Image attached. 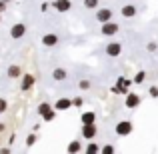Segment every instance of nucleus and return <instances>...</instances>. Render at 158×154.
<instances>
[{
    "label": "nucleus",
    "mask_w": 158,
    "mask_h": 154,
    "mask_svg": "<svg viewBox=\"0 0 158 154\" xmlns=\"http://www.w3.org/2000/svg\"><path fill=\"white\" fill-rule=\"evenodd\" d=\"M98 4H100V0H84V8H88V10H96Z\"/></svg>",
    "instance_id": "obj_20"
},
{
    "label": "nucleus",
    "mask_w": 158,
    "mask_h": 154,
    "mask_svg": "<svg viewBox=\"0 0 158 154\" xmlns=\"http://www.w3.org/2000/svg\"><path fill=\"white\" fill-rule=\"evenodd\" d=\"M144 80H146V72H144V70H138V72H136V76L132 78V82H134V84H142Z\"/></svg>",
    "instance_id": "obj_19"
},
{
    "label": "nucleus",
    "mask_w": 158,
    "mask_h": 154,
    "mask_svg": "<svg viewBox=\"0 0 158 154\" xmlns=\"http://www.w3.org/2000/svg\"><path fill=\"white\" fill-rule=\"evenodd\" d=\"M50 104H48V102H40L38 104V114H42V112H46V110H50Z\"/></svg>",
    "instance_id": "obj_24"
},
{
    "label": "nucleus",
    "mask_w": 158,
    "mask_h": 154,
    "mask_svg": "<svg viewBox=\"0 0 158 154\" xmlns=\"http://www.w3.org/2000/svg\"><path fill=\"white\" fill-rule=\"evenodd\" d=\"M6 6H8V4H6V2H2V0H0V14H2V12L6 10Z\"/></svg>",
    "instance_id": "obj_30"
},
{
    "label": "nucleus",
    "mask_w": 158,
    "mask_h": 154,
    "mask_svg": "<svg viewBox=\"0 0 158 154\" xmlns=\"http://www.w3.org/2000/svg\"><path fill=\"white\" fill-rule=\"evenodd\" d=\"M36 144V134H28L26 136V146H34Z\"/></svg>",
    "instance_id": "obj_26"
},
{
    "label": "nucleus",
    "mask_w": 158,
    "mask_h": 154,
    "mask_svg": "<svg viewBox=\"0 0 158 154\" xmlns=\"http://www.w3.org/2000/svg\"><path fill=\"white\" fill-rule=\"evenodd\" d=\"M80 122H82V124H92V122H96V114H94L92 110H86V112H82V116H80Z\"/></svg>",
    "instance_id": "obj_15"
},
{
    "label": "nucleus",
    "mask_w": 158,
    "mask_h": 154,
    "mask_svg": "<svg viewBox=\"0 0 158 154\" xmlns=\"http://www.w3.org/2000/svg\"><path fill=\"white\" fill-rule=\"evenodd\" d=\"M148 94H150L152 98H158V86H156V84L150 86V88H148Z\"/></svg>",
    "instance_id": "obj_27"
},
{
    "label": "nucleus",
    "mask_w": 158,
    "mask_h": 154,
    "mask_svg": "<svg viewBox=\"0 0 158 154\" xmlns=\"http://www.w3.org/2000/svg\"><path fill=\"white\" fill-rule=\"evenodd\" d=\"M124 104H126V108H136V106H140V94H136V92H126V98H124Z\"/></svg>",
    "instance_id": "obj_8"
},
{
    "label": "nucleus",
    "mask_w": 158,
    "mask_h": 154,
    "mask_svg": "<svg viewBox=\"0 0 158 154\" xmlns=\"http://www.w3.org/2000/svg\"><path fill=\"white\" fill-rule=\"evenodd\" d=\"M6 76H8V78H20V76H22V70H20V66H18V64H12V66H8V70H6Z\"/></svg>",
    "instance_id": "obj_16"
},
{
    "label": "nucleus",
    "mask_w": 158,
    "mask_h": 154,
    "mask_svg": "<svg viewBox=\"0 0 158 154\" xmlns=\"http://www.w3.org/2000/svg\"><path fill=\"white\" fill-rule=\"evenodd\" d=\"M2 2H6V4H8V2H10V0H2Z\"/></svg>",
    "instance_id": "obj_33"
},
{
    "label": "nucleus",
    "mask_w": 158,
    "mask_h": 154,
    "mask_svg": "<svg viewBox=\"0 0 158 154\" xmlns=\"http://www.w3.org/2000/svg\"><path fill=\"white\" fill-rule=\"evenodd\" d=\"M40 116H42V118H44V122H52V120L56 118V110H52V108H50V110L42 112V114H40Z\"/></svg>",
    "instance_id": "obj_18"
},
{
    "label": "nucleus",
    "mask_w": 158,
    "mask_h": 154,
    "mask_svg": "<svg viewBox=\"0 0 158 154\" xmlns=\"http://www.w3.org/2000/svg\"><path fill=\"white\" fill-rule=\"evenodd\" d=\"M6 110H8V100L6 98H0V114H4Z\"/></svg>",
    "instance_id": "obj_25"
},
{
    "label": "nucleus",
    "mask_w": 158,
    "mask_h": 154,
    "mask_svg": "<svg viewBox=\"0 0 158 154\" xmlns=\"http://www.w3.org/2000/svg\"><path fill=\"white\" fill-rule=\"evenodd\" d=\"M100 152H104V154H114V146H112V144H106L104 148H100Z\"/></svg>",
    "instance_id": "obj_28"
},
{
    "label": "nucleus",
    "mask_w": 158,
    "mask_h": 154,
    "mask_svg": "<svg viewBox=\"0 0 158 154\" xmlns=\"http://www.w3.org/2000/svg\"><path fill=\"white\" fill-rule=\"evenodd\" d=\"M112 16H114V12H112V8H96V14H94V18L98 20V22H108V20H112Z\"/></svg>",
    "instance_id": "obj_3"
},
{
    "label": "nucleus",
    "mask_w": 158,
    "mask_h": 154,
    "mask_svg": "<svg viewBox=\"0 0 158 154\" xmlns=\"http://www.w3.org/2000/svg\"><path fill=\"white\" fill-rule=\"evenodd\" d=\"M26 30H28V28H26V24H24V22H16L14 26L10 28V38H12V40L22 38V36L26 34Z\"/></svg>",
    "instance_id": "obj_2"
},
{
    "label": "nucleus",
    "mask_w": 158,
    "mask_h": 154,
    "mask_svg": "<svg viewBox=\"0 0 158 154\" xmlns=\"http://www.w3.org/2000/svg\"><path fill=\"white\" fill-rule=\"evenodd\" d=\"M52 78L56 82H62V80H66V78H68V72H66V68H54L52 70Z\"/></svg>",
    "instance_id": "obj_14"
},
{
    "label": "nucleus",
    "mask_w": 158,
    "mask_h": 154,
    "mask_svg": "<svg viewBox=\"0 0 158 154\" xmlns=\"http://www.w3.org/2000/svg\"><path fill=\"white\" fill-rule=\"evenodd\" d=\"M52 6H54V10H56V12H60V14H66V12L72 8V2H70V0H54Z\"/></svg>",
    "instance_id": "obj_11"
},
{
    "label": "nucleus",
    "mask_w": 158,
    "mask_h": 154,
    "mask_svg": "<svg viewBox=\"0 0 158 154\" xmlns=\"http://www.w3.org/2000/svg\"><path fill=\"white\" fill-rule=\"evenodd\" d=\"M132 128H134V126H132L130 120H120V122L116 124V134H118V136H128L132 132Z\"/></svg>",
    "instance_id": "obj_6"
},
{
    "label": "nucleus",
    "mask_w": 158,
    "mask_h": 154,
    "mask_svg": "<svg viewBox=\"0 0 158 154\" xmlns=\"http://www.w3.org/2000/svg\"><path fill=\"white\" fill-rule=\"evenodd\" d=\"M120 32V24L118 22H112V20H108V22H102L100 26V34L102 36H114Z\"/></svg>",
    "instance_id": "obj_1"
},
{
    "label": "nucleus",
    "mask_w": 158,
    "mask_h": 154,
    "mask_svg": "<svg viewBox=\"0 0 158 154\" xmlns=\"http://www.w3.org/2000/svg\"><path fill=\"white\" fill-rule=\"evenodd\" d=\"M58 44H60V36L54 34V32H48V34H44V36H42V46H46V48H54V46H58Z\"/></svg>",
    "instance_id": "obj_5"
},
{
    "label": "nucleus",
    "mask_w": 158,
    "mask_h": 154,
    "mask_svg": "<svg viewBox=\"0 0 158 154\" xmlns=\"http://www.w3.org/2000/svg\"><path fill=\"white\" fill-rule=\"evenodd\" d=\"M146 50L148 52H156L158 50V42H156V40H148V42H146Z\"/></svg>",
    "instance_id": "obj_22"
},
{
    "label": "nucleus",
    "mask_w": 158,
    "mask_h": 154,
    "mask_svg": "<svg viewBox=\"0 0 158 154\" xmlns=\"http://www.w3.org/2000/svg\"><path fill=\"white\" fill-rule=\"evenodd\" d=\"M104 52H106V56L116 58V56L122 54V44H120V42H108L106 48H104Z\"/></svg>",
    "instance_id": "obj_7"
},
{
    "label": "nucleus",
    "mask_w": 158,
    "mask_h": 154,
    "mask_svg": "<svg viewBox=\"0 0 158 154\" xmlns=\"http://www.w3.org/2000/svg\"><path fill=\"white\" fill-rule=\"evenodd\" d=\"M136 14H138V8L134 4H122V8H120V16L122 18H134Z\"/></svg>",
    "instance_id": "obj_9"
},
{
    "label": "nucleus",
    "mask_w": 158,
    "mask_h": 154,
    "mask_svg": "<svg viewBox=\"0 0 158 154\" xmlns=\"http://www.w3.org/2000/svg\"><path fill=\"white\" fill-rule=\"evenodd\" d=\"M66 150H68V152H82V142H78V140H72V142L66 146Z\"/></svg>",
    "instance_id": "obj_17"
},
{
    "label": "nucleus",
    "mask_w": 158,
    "mask_h": 154,
    "mask_svg": "<svg viewBox=\"0 0 158 154\" xmlns=\"http://www.w3.org/2000/svg\"><path fill=\"white\" fill-rule=\"evenodd\" d=\"M82 102H84V100H82V98H80V96H76V98H74V100H72V106H76V108H80V106H82Z\"/></svg>",
    "instance_id": "obj_29"
},
{
    "label": "nucleus",
    "mask_w": 158,
    "mask_h": 154,
    "mask_svg": "<svg viewBox=\"0 0 158 154\" xmlns=\"http://www.w3.org/2000/svg\"><path fill=\"white\" fill-rule=\"evenodd\" d=\"M0 22H2V14H0Z\"/></svg>",
    "instance_id": "obj_34"
},
{
    "label": "nucleus",
    "mask_w": 158,
    "mask_h": 154,
    "mask_svg": "<svg viewBox=\"0 0 158 154\" xmlns=\"http://www.w3.org/2000/svg\"><path fill=\"white\" fill-rule=\"evenodd\" d=\"M34 82H36V78L32 76V74H24V76L20 78V90H22V92H28V90L34 86Z\"/></svg>",
    "instance_id": "obj_10"
},
{
    "label": "nucleus",
    "mask_w": 158,
    "mask_h": 154,
    "mask_svg": "<svg viewBox=\"0 0 158 154\" xmlns=\"http://www.w3.org/2000/svg\"><path fill=\"white\" fill-rule=\"evenodd\" d=\"M2 130H4V124H2V122H0V132H2Z\"/></svg>",
    "instance_id": "obj_32"
},
{
    "label": "nucleus",
    "mask_w": 158,
    "mask_h": 154,
    "mask_svg": "<svg viewBox=\"0 0 158 154\" xmlns=\"http://www.w3.org/2000/svg\"><path fill=\"white\" fill-rule=\"evenodd\" d=\"M72 106V100L70 98H58L56 102H54V110H68V108Z\"/></svg>",
    "instance_id": "obj_13"
},
{
    "label": "nucleus",
    "mask_w": 158,
    "mask_h": 154,
    "mask_svg": "<svg viewBox=\"0 0 158 154\" xmlns=\"http://www.w3.org/2000/svg\"><path fill=\"white\" fill-rule=\"evenodd\" d=\"M78 86H80V90H88L90 86H92V82H90L88 78H84V80H80V82H78Z\"/></svg>",
    "instance_id": "obj_23"
},
{
    "label": "nucleus",
    "mask_w": 158,
    "mask_h": 154,
    "mask_svg": "<svg viewBox=\"0 0 158 154\" xmlns=\"http://www.w3.org/2000/svg\"><path fill=\"white\" fill-rule=\"evenodd\" d=\"M40 10L46 12V10H48V4H46V2H42V4H40Z\"/></svg>",
    "instance_id": "obj_31"
},
{
    "label": "nucleus",
    "mask_w": 158,
    "mask_h": 154,
    "mask_svg": "<svg viewBox=\"0 0 158 154\" xmlns=\"http://www.w3.org/2000/svg\"><path fill=\"white\" fill-rule=\"evenodd\" d=\"M86 152H88V154H96V152H100V146H98L96 142H88V146H86Z\"/></svg>",
    "instance_id": "obj_21"
},
{
    "label": "nucleus",
    "mask_w": 158,
    "mask_h": 154,
    "mask_svg": "<svg viewBox=\"0 0 158 154\" xmlns=\"http://www.w3.org/2000/svg\"><path fill=\"white\" fill-rule=\"evenodd\" d=\"M96 134H98V128H96V124H82V138H86V140H94L96 138Z\"/></svg>",
    "instance_id": "obj_4"
},
{
    "label": "nucleus",
    "mask_w": 158,
    "mask_h": 154,
    "mask_svg": "<svg viewBox=\"0 0 158 154\" xmlns=\"http://www.w3.org/2000/svg\"><path fill=\"white\" fill-rule=\"evenodd\" d=\"M116 88H114V92H120V94H126L128 92V86L132 84L130 80H126V78H118V80H116Z\"/></svg>",
    "instance_id": "obj_12"
}]
</instances>
